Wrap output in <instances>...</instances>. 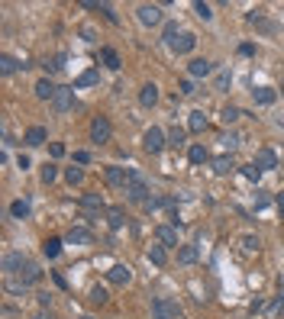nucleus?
<instances>
[{"label":"nucleus","mask_w":284,"mask_h":319,"mask_svg":"<svg viewBox=\"0 0 284 319\" xmlns=\"http://www.w3.org/2000/svg\"><path fill=\"white\" fill-rule=\"evenodd\" d=\"M142 145H145V152H148V155H158L161 148L168 145V135L161 132L158 126H152V129H148L145 135H142Z\"/></svg>","instance_id":"nucleus-5"},{"label":"nucleus","mask_w":284,"mask_h":319,"mask_svg":"<svg viewBox=\"0 0 284 319\" xmlns=\"http://www.w3.org/2000/svg\"><path fill=\"white\" fill-rule=\"evenodd\" d=\"M210 71H213V65L207 62V58H194V62L187 65V74H191V78H207Z\"/></svg>","instance_id":"nucleus-17"},{"label":"nucleus","mask_w":284,"mask_h":319,"mask_svg":"<svg viewBox=\"0 0 284 319\" xmlns=\"http://www.w3.org/2000/svg\"><path fill=\"white\" fill-rule=\"evenodd\" d=\"M49 139V132H45V126H29V132H26V145L29 148H36V145H42V142Z\"/></svg>","instance_id":"nucleus-16"},{"label":"nucleus","mask_w":284,"mask_h":319,"mask_svg":"<svg viewBox=\"0 0 284 319\" xmlns=\"http://www.w3.org/2000/svg\"><path fill=\"white\" fill-rule=\"evenodd\" d=\"M91 303H100V307H104V303H107V290L104 287H94L91 290Z\"/></svg>","instance_id":"nucleus-39"},{"label":"nucleus","mask_w":284,"mask_h":319,"mask_svg":"<svg viewBox=\"0 0 284 319\" xmlns=\"http://www.w3.org/2000/svg\"><path fill=\"white\" fill-rule=\"evenodd\" d=\"M84 319H91V316H84Z\"/></svg>","instance_id":"nucleus-51"},{"label":"nucleus","mask_w":284,"mask_h":319,"mask_svg":"<svg viewBox=\"0 0 284 319\" xmlns=\"http://www.w3.org/2000/svg\"><path fill=\"white\" fill-rule=\"evenodd\" d=\"M81 210H84V219L87 222H97L100 219V213H107V203H104V197L100 194H84L81 197Z\"/></svg>","instance_id":"nucleus-3"},{"label":"nucleus","mask_w":284,"mask_h":319,"mask_svg":"<svg viewBox=\"0 0 284 319\" xmlns=\"http://www.w3.org/2000/svg\"><path fill=\"white\" fill-rule=\"evenodd\" d=\"M148 194H152V191H148L145 178H142L139 171H133V168H130V178H126V197H130L133 203H142V207H145V203L152 200Z\"/></svg>","instance_id":"nucleus-2"},{"label":"nucleus","mask_w":284,"mask_h":319,"mask_svg":"<svg viewBox=\"0 0 284 319\" xmlns=\"http://www.w3.org/2000/svg\"><path fill=\"white\" fill-rule=\"evenodd\" d=\"M32 319H52V313H45V310H39V313L32 316Z\"/></svg>","instance_id":"nucleus-49"},{"label":"nucleus","mask_w":284,"mask_h":319,"mask_svg":"<svg viewBox=\"0 0 284 319\" xmlns=\"http://www.w3.org/2000/svg\"><path fill=\"white\" fill-rule=\"evenodd\" d=\"M239 116H242L239 106H223V119H226V123H236Z\"/></svg>","instance_id":"nucleus-36"},{"label":"nucleus","mask_w":284,"mask_h":319,"mask_svg":"<svg viewBox=\"0 0 284 319\" xmlns=\"http://www.w3.org/2000/svg\"><path fill=\"white\" fill-rule=\"evenodd\" d=\"M139 104H142V106H155V104H158V87H155V84H145V87L139 91Z\"/></svg>","instance_id":"nucleus-21"},{"label":"nucleus","mask_w":284,"mask_h":319,"mask_svg":"<svg viewBox=\"0 0 284 319\" xmlns=\"http://www.w3.org/2000/svg\"><path fill=\"white\" fill-rule=\"evenodd\" d=\"M100 81V71H84L78 81H74V87H94Z\"/></svg>","instance_id":"nucleus-31"},{"label":"nucleus","mask_w":284,"mask_h":319,"mask_svg":"<svg viewBox=\"0 0 284 319\" xmlns=\"http://www.w3.org/2000/svg\"><path fill=\"white\" fill-rule=\"evenodd\" d=\"M281 97H284V81H281Z\"/></svg>","instance_id":"nucleus-50"},{"label":"nucleus","mask_w":284,"mask_h":319,"mask_svg":"<svg viewBox=\"0 0 284 319\" xmlns=\"http://www.w3.org/2000/svg\"><path fill=\"white\" fill-rule=\"evenodd\" d=\"M52 106H55V113L74 110V87H58V94H55V100H52Z\"/></svg>","instance_id":"nucleus-7"},{"label":"nucleus","mask_w":284,"mask_h":319,"mask_svg":"<svg viewBox=\"0 0 284 319\" xmlns=\"http://www.w3.org/2000/svg\"><path fill=\"white\" fill-rule=\"evenodd\" d=\"M81 36H84V39H87V42H94V39H97V32H94V29H91V26H84V29H81Z\"/></svg>","instance_id":"nucleus-47"},{"label":"nucleus","mask_w":284,"mask_h":319,"mask_svg":"<svg viewBox=\"0 0 284 319\" xmlns=\"http://www.w3.org/2000/svg\"><path fill=\"white\" fill-rule=\"evenodd\" d=\"M165 42H168V49H171V52L187 55V52L197 45V36H194V32H181V36H178V26L168 23V26H165Z\"/></svg>","instance_id":"nucleus-1"},{"label":"nucleus","mask_w":284,"mask_h":319,"mask_svg":"<svg viewBox=\"0 0 284 319\" xmlns=\"http://www.w3.org/2000/svg\"><path fill=\"white\" fill-rule=\"evenodd\" d=\"M10 216L13 219H26V216H29V200H13L10 203Z\"/></svg>","instance_id":"nucleus-27"},{"label":"nucleus","mask_w":284,"mask_h":319,"mask_svg":"<svg viewBox=\"0 0 284 319\" xmlns=\"http://www.w3.org/2000/svg\"><path fill=\"white\" fill-rule=\"evenodd\" d=\"M233 158H229V155H220V158H213V171L216 174H229V171H233Z\"/></svg>","instance_id":"nucleus-29"},{"label":"nucleus","mask_w":284,"mask_h":319,"mask_svg":"<svg viewBox=\"0 0 284 319\" xmlns=\"http://www.w3.org/2000/svg\"><path fill=\"white\" fill-rule=\"evenodd\" d=\"M39 178H42V184H52V181L58 178V168L52 165V161H45V165H42V171H39Z\"/></svg>","instance_id":"nucleus-32"},{"label":"nucleus","mask_w":284,"mask_h":319,"mask_svg":"<svg viewBox=\"0 0 284 319\" xmlns=\"http://www.w3.org/2000/svg\"><path fill=\"white\" fill-rule=\"evenodd\" d=\"M49 152H52V158H62V155H65V145H62V142H52Z\"/></svg>","instance_id":"nucleus-44"},{"label":"nucleus","mask_w":284,"mask_h":319,"mask_svg":"<svg viewBox=\"0 0 284 319\" xmlns=\"http://www.w3.org/2000/svg\"><path fill=\"white\" fill-rule=\"evenodd\" d=\"M223 142H226V148H236V145H239V135L229 132V135H223Z\"/></svg>","instance_id":"nucleus-46"},{"label":"nucleus","mask_w":284,"mask_h":319,"mask_svg":"<svg viewBox=\"0 0 284 319\" xmlns=\"http://www.w3.org/2000/svg\"><path fill=\"white\" fill-rule=\"evenodd\" d=\"M110 135H113V126H110V119L107 116H94V123H91V142H110Z\"/></svg>","instance_id":"nucleus-6"},{"label":"nucleus","mask_w":284,"mask_h":319,"mask_svg":"<svg viewBox=\"0 0 284 319\" xmlns=\"http://www.w3.org/2000/svg\"><path fill=\"white\" fill-rule=\"evenodd\" d=\"M74 161H78V165H87V161H91V152H84V148L74 152Z\"/></svg>","instance_id":"nucleus-45"},{"label":"nucleus","mask_w":284,"mask_h":319,"mask_svg":"<svg viewBox=\"0 0 284 319\" xmlns=\"http://www.w3.org/2000/svg\"><path fill=\"white\" fill-rule=\"evenodd\" d=\"M259 235H246V239H242V248H246V252H259Z\"/></svg>","instance_id":"nucleus-38"},{"label":"nucleus","mask_w":284,"mask_h":319,"mask_svg":"<svg viewBox=\"0 0 284 319\" xmlns=\"http://www.w3.org/2000/svg\"><path fill=\"white\" fill-rule=\"evenodd\" d=\"M100 62L110 68V71H120V55H117V49H110V45L100 49Z\"/></svg>","instance_id":"nucleus-23"},{"label":"nucleus","mask_w":284,"mask_h":319,"mask_svg":"<svg viewBox=\"0 0 284 319\" xmlns=\"http://www.w3.org/2000/svg\"><path fill=\"white\" fill-rule=\"evenodd\" d=\"M107 222H110V229H123L126 226V210L123 207H110L107 210Z\"/></svg>","instance_id":"nucleus-19"},{"label":"nucleus","mask_w":284,"mask_h":319,"mask_svg":"<svg viewBox=\"0 0 284 319\" xmlns=\"http://www.w3.org/2000/svg\"><path fill=\"white\" fill-rule=\"evenodd\" d=\"M19 68H26V65H19L13 55H0V71H3V74H16Z\"/></svg>","instance_id":"nucleus-28"},{"label":"nucleus","mask_w":284,"mask_h":319,"mask_svg":"<svg viewBox=\"0 0 284 319\" xmlns=\"http://www.w3.org/2000/svg\"><path fill=\"white\" fill-rule=\"evenodd\" d=\"M55 94H58V87L52 84L49 78L36 81V97H39V100H55Z\"/></svg>","instance_id":"nucleus-18"},{"label":"nucleus","mask_w":284,"mask_h":319,"mask_svg":"<svg viewBox=\"0 0 284 319\" xmlns=\"http://www.w3.org/2000/svg\"><path fill=\"white\" fill-rule=\"evenodd\" d=\"M229 87V71H220L216 74V91H226Z\"/></svg>","instance_id":"nucleus-41"},{"label":"nucleus","mask_w":284,"mask_h":319,"mask_svg":"<svg viewBox=\"0 0 284 319\" xmlns=\"http://www.w3.org/2000/svg\"><path fill=\"white\" fill-rule=\"evenodd\" d=\"M152 316L155 319H178L181 310H178V303L168 300V297H155L152 300Z\"/></svg>","instance_id":"nucleus-4"},{"label":"nucleus","mask_w":284,"mask_h":319,"mask_svg":"<svg viewBox=\"0 0 284 319\" xmlns=\"http://www.w3.org/2000/svg\"><path fill=\"white\" fill-rule=\"evenodd\" d=\"M16 277H19V284H26V287H29V284H39V281H42V268H39L36 261H26L23 271H19Z\"/></svg>","instance_id":"nucleus-11"},{"label":"nucleus","mask_w":284,"mask_h":319,"mask_svg":"<svg viewBox=\"0 0 284 319\" xmlns=\"http://www.w3.org/2000/svg\"><path fill=\"white\" fill-rule=\"evenodd\" d=\"M184 135H187L184 129H178V126H174L171 132H168V145H181V142H184Z\"/></svg>","instance_id":"nucleus-37"},{"label":"nucleus","mask_w":284,"mask_h":319,"mask_svg":"<svg viewBox=\"0 0 284 319\" xmlns=\"http://www.w3.org/2000/svg\"><path fill=\"white\" fill-rule=\"evenodd\" d=\"M65 242H71V245H91L94 232H91V229H84V226H71L68 235H65Z\"/></svg>","instance_id":"nucleus-12"},{"label":"nucleus","mask_w":284,"mask_h":319,"mask_svg":"<svg viewBox=\"0 0 284 319\" xmlns=\"http://www.w3.org/2000/svg\"><path fill=\"white\" fill-rule=\"evenodd\" d=\"M65 178H68V184H81V181H84V171H81V168H65Z\"/></svg>","instance_id":"nucleus-35"},{"label":"nucleus","mask_w":284,"mask_h":319,"mask_svg":"<svg viewBox=\"0 0 284 319\" xmlns=\"http://www.w3.org/2000/svg\"><path fill=\"white\" fill-rule=\"evenodd\" d=\"M148 261H152L155 268H165V261H168V248H165V245H152V248H148Z\"/></svg>","instance_id":"nucleus-24"},{"label":"nucleus","mask_w":284,"mask_h":319,"mask_svg":"<svg viewBox=\"0 0 284 319\" xmlns=\"http://www.w3.org/2000/svg\"><path fill=\"white\" fill-rule=\"evenodd\" d=\"M246 19H249V23H252V26H259V29H262V32H268V36H272V32H275V29H278V26H275V23H268V19H265V16H262V13H255V10H252V13H249V16H246Z\"/></svg>","instance_id":"nucleus-22"},{"label":"nucleus","mask_w":284,"mask_h":319,"mask_svg":"<svg viewBox=\"0 0 284 319\" xmlns=\"http://www.w3.org/2000/svg\"><path fill=\"white\" fill-rule=\"evenodd\" d=\"M255 104H262V106H272L275 100H278V94H275V87H255Z\"/></svg>","instance_id":"nucleus-20"},{"label":"nucleus","mask_w":284,"mask_h":319,"mask_svg":"<svg viewBox=\"0 0 284 319\" xmlns=\"http://www.w3.org/2000/svg\"><path fill=\"white\" fill-rule=\"evenodd\" d=\"M126 178H130V171H126V168H117V165L104 168V181H107V187H126Z\"/></svg>","instance_id":"nucleus-9"},{"label":"nucleus","mask_w":284,"mask_h":319,"mask_svg":"<svg viewBox=\"0 0 284 319\" xmlns=\"http://www.w3.org/2000/svg\"><path fill=\"white\" fill-rule=\"evenodd\" d=\"M187 158H191V165H204V161H207V148L204 145H191V148H187Z\"/></svg>","instance_id":"nucleus-30"},{"label":"nucleus","mask_w":284,"mask_h":319,"mask_svg":"<svg viewBox=\"0 0 284 319\" xmlns=\"http://www.w3.org/2000/svg\"><path fill=\"white\" fill-rule=\"evenodd\" d=\"M181 94H184V97H194V94H197V91H194V81H191V78L181 81Z\"/></svg>","instance_id":"nucleus-42"},{"label":"nucleus","mask_w":284,"mask_h":319,"mask_svg":"<svg viewBox=\"0 0 284 319\" xmlns=\"http://www.w3.org/2000/svg\"><path fill=\"white\" fill-rule=\"evenodd\" d=\"M242 174H246V178H249V181H259V178H262V168H259V165H255V161H249V165H246V168H242Z\"/></svg>","instance_id":"nucleus-34"},{"label":"nucleus","mask_w":284,"mask_h":319,"mask_svg":"<svg viewBox=\"0 0 284 319\" xmlns=\"http://www.w3.org/2000/svg\"><path fill=\"white\" fill-rule=\"evenodd\" d=\"M239 52H242V55H255V45H252V42H242Z\"/></svg>","instance_id":"nucleus-48"},{"label":"nucleus","mask_w":284,"mask_h":319,"mask_svg":"<svg viewBox=\"0 0 284 319\" xmlns=\"http://www.w3.org/2000/svg\"><path fill=\"white\" fill-rule=\"evenodd\" d=\"M155 239H158V245H165V248H174V245H178V229H174V226H168V222H165V226H158V229H155Z\"/></svg>","instance_id":"nucleus-13"},{"label":"nucleus","mask_w":284,"mask_h":319,"mask_svg":"<svg viewBox=\"0 0 284 319\" xmlns=\"http://www.w3.org/2000/svg\"><path fill=\"white\" fill-rule=\"evenodd\" d=\"M42 252L49 255V258H58V255H62V239H45Z\"/></svg>","instance_id":"nucleus-33"},{"label":"nucleus","mask_w":284,"mask_h":319,"mask_svg":"<svg viewBox=\"0 0 284 319\" xmlns=\"http://www.w3.org/2000/svg\"><path fill=\"white\" fill-rule=\"evenodd\" d=\"M136 16H139L142 26H158L161 23V10H158V6H152V3H142L139 10H136Z\"/></svg>","instance_id":"nucleus-10"},{"label":"nucleus","mask_w":284,"mask_h":319,"mask_svg":"<svg viewBox=\"0 0 284 319\" xmlns=\"http://www.w3.org/2000/svg\"><path fill=\"white\" fill-rule=\"evenodd\" d=\"M107 281H110V284H117V287H126V284L133 281L130 264H113V268L107 271Z\"/></svg>","instance_id":"nucleus-8"},{"label":"nucleus","mask_w":284,"mask_h":319,"mask_svg":"<svg viewBox=\"0 0 284 319\" xmlns=\"http://www.w3.org/2000/svg\"><path fill=\"white\" fill-rule=\"evenodd\" d=\"M255 165H259L262 171H272V168H278V155H275L272 148H259V152H255Z\"/></svg>","instance_id":"nucleus-15"},{"label":"nucleus","mask_w":284,"mask_h":319,"mask_svg":"<svg viewBox=\"0 0 284 319\" xmlns=\"http://www.w3.org/2000/svg\"><path fill=\"white\" fill-rule=\"evenodd\" d=\"M197 261V245H181L178 248V264H194Z\"/></svg>","instance_id":"nucleus-26"},{"label":"nucleus","mask_w":284,"mask_h":319,"mask_svg":"<svg viewBox=\"0 0 284 319\" xmlns=\"http://www.w3.org/2000/svg\"><path fill=\"white\" fill-rule=\"evenodd\" d=\"M187 129H191V132H204V129H207L204 110H194V113H191V119H187Z\"/></svg>","instance_id":"nucleus-25"},{"label":"nucleus","mask_w":284,"mask_h":319,"mask_svg":"<svg viewBox=\"0 0 284 319\" xmlns=\"http://www.w3.org/2000/svg\"><path fill=\"white\" fill-rule=\"evenodd\" d=\"M26 261H29L26 255H19V252H6V255H3V271H6V274H19Z\"/></svg>","instance_id":"nucleus-14"},{"label":"nucleus","mask_w":284,"mask_h":319,"mask_svg":"<svg viewBox=\"0 0 284 319\" xmlns=\"http://www.w3.org/2000/svg\"><path fill=\"white\" fill-rule=\"evenodd\" d=\"M194 10H197V16H200V19H210V16H213L210 3H194Z\"/></svg>","instance_id":"nucleus-40"},{"label":"nucleus","mask_w":284,"mask_h":319,"mask_svg":"<svg viewBox=\"0 0 284 319\" xmlns=\"http://www.w3.org/2000/svg\"><path fill=\"white\" fill-rule=\"evenodd\" d=\"M100 13H104V16L110 19V23H120V19H117V13H113V6H110V3H100Z\"/></svg>","instance_id":"nucleus-43"}]
</instances>
